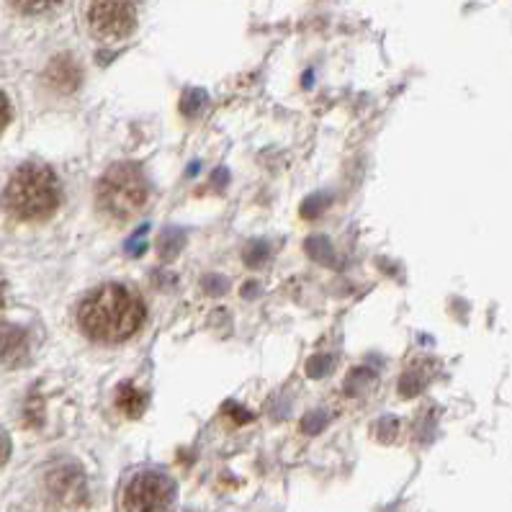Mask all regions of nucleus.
I'll list each match as a JSON object with an SVG mask.
<instances>
[{
  "label": "nucleus",
  "mask_w": 512,
  "mask_h": 512,
  "mask_svg": "<svg viewBox=\"0 0 512 512\" xmlns=\"http://www.w3.org/2000/svg\"><path fill=\"white\" fill-rule=\"evenodd\" d=\"M147 309L142 296L124 284H103L85 296L78 309V322L91 340L116 345L137 335L145 325Z\"/></svg>",
  "instance_id": "obj_1"
},
{
  "label": "nucleus",
  "mask_w": 512,
  "mask_h": 512,
  "mask_svg": "<svg viewBox=\"0 0 512 512\" xmlns=\"http://www.w3.org/2000/svg\"><path fill=\"white\" fill-rule=\"evenodd\" d=\"M29 356V335L24 327L0 325V366H21Z\"/></svg>",
  "instance_id": "obj_8"
},
{
  "label": "nucleus",
  "mask_w": 512,
  "mask_h": 512,
  "mask_svg": "<svg viewBox=\"0 0 512 512\" xmlns=\"http://www.w3.org/2000/svg\"><path fill=\"white\" fill-rule=\"evenodd\" d=\"M8 124H11V103H8V98L0 93V134L6 132Z\"/></svg>",
  "instance_id": "obj_13"
},
{
  "label": "nucleus",
  "mask_w": 512,
  "mask_h": 512,
  "mask_svg": "<svg viewBox=\"0 0 512 512\" xmlns=\"http://www.w3.org/2000/svg\"><path fill=\"white\" fill-rule=\"evenodd\" d=\"M3 302H6V284H3V278H0V309H3Z\"/></svg>",
  "instance_id": "obj_15"
},
{
  "label": "nucleus",
  "mask_w": 512,
  "mask_h": 512,
  "mask_svg": "<svg viewBox=\"0 0 512 512\" xmlns=\"http://www.w3.org/2000/svg\"><path fill=\"white\" fill-rule=\"evenodd\" d=\"M60 199L55 170L44 163H26L11 175L3 191V209L21 222H44L60 209Z\"/></svg>",
  "instance_id": "obj_2"
},
{
  "label": "nucleus",
  "mask_w": 512,
  "mask_h": 512,
  "mask_svg": "<svg viewBox=\"0 0 512 512\" xmlns=\"http://www.w3.org/2000/svg\"><path fill=\"white\" fill-rule=\"evenodd\" d=\"M150 199L145 173L134 163L111 165L98 181V206L106 217L116 222H129L145 209Z\"/></svg>",
  "instance_id": "obj_3"
},
{
  "label": "nucleus",
  "mask_w": 512,
  "mask_h": 512,
  "mask_svg": "<svg viewBox=\"0 0 512 512\" xmlns=\"http://www.w3.org/2000/svg\"><path fill=\"white\" fill-rule=\"evenodd\" d=\"M175 502V484L163 471H139L124 487L121 512H170Z\"/></svg>",
  "instance_id": "obj_4"
},
{
  "label": "nucleus",
  "mask_w": 512,
  "mask_h": 512,
  "mask_svg": "<svg viewBox=\"0 0 512 512\" xmlns=\"http://www.w3.org/2000/svg\"><path fill=\"white\" fill-rule=\"evenodd\" d=\"M62 0H11V6L16 11L26 13V16H42V13L52 11V8L60 6Z\"/></svg>",
  "instance_id": "obj_10"
},
{
  "label": "nucleus",
  "mask_w": 512,
  "mask_h": 512,
  "mask_svg": "<svg viewBox=\"0 0 512 512\" xmlns=\"http://www.w3.org/2000/svg\"><path fill=\"white\" fill-rule=\"evenodd\" d=\"M8 456H11V438H8L6 430L0 428V466L6 464Z\"/></svg>",
  "instance_id": "obj_14"
},
{
  "label": "nucleus",
  "mask_w": 512,
  "mask_h": 512,
  "mask_svg": "<svg viewBox=\"0 0 512 512\" xmlns=\"http://www.w3.org/2000/svg\"><path fill=\"white\" fill-rule=\"evenodd\" d=\"M88 26L103 42H121L137 29V8L132 0H91Z\"/></svg>",
  "instance_id": "obj_5"
},
{
  "label": "nucleus",
  "mask_w": 512,
  "mask_h": 512,
  "mask_svg": "<svg viewBox=\"0 0 512 512\" xmlns=\"http://www.w3.org/2000/svg\"><path fill=\"white\" fill-rule=\"evenodd\" d=\"M80 75H83V70H80L78 62H75L70 55H60L49 62L44 80H47V85L52 88V91L73 93L80 85Z\"/></svg>",
  "instance_id": "obj_7"
},
{
  "label": "nucleus",
  "mask_w": 512,
  "mask_h": 512,
  "mask_svg": "<svg viewBox=\"0 0 512 512\" xmlns=\"http://www.w3.org/2000/svg\"><path fill=\"white\" fill-rule=\"evenodd\" d=\"M47 494L65 510H78L88 500V482L85 474L75 461H62L47 471Z\"/></svg>",
  "instance_id": "obj_6"
},
{
  "label": "nucleus",
  "mask_w": 512,
  "mask_h": 512,
  "mask_svg": "<svg viewBox=\"0 0 512 512\" xmlns=\"http://www.w3.org/2000/svg\"><path fill=\"white\" fill-rule=\"evenodd\" d=\"M271 250H268L266 242H253V245L245 247V260L247 266H260V263H266Z\"/></svg>",
  "instance_id": "obj_11"
},
{
  "label": "nucleus",
  "mask_w": 512,
  "mask_h": 512,
  "mask_svg": "<svg viewBox=\"0 0 512 512\" xmlns=\"http://www.w3.org/2000/svg\"><path fill=\"white\" fill-rule=\"evenodd\" d=\"M178 247H181V232H178V229H168L163 235V240H160V250H163L165 258H170Z\"/></svg>",
  "instance_id": "obj_12"
},
{
  "label": "nucleus",
  "mask_w": 512,
  "mask_h": 512,
  "mask_svg": "<svg viewBox=\"0 0 512 512\" xmlns=\"http://www.w3.org/2000/svg\"><path fill=\"white\" fill-rule=\"evenodd\" d=\"M116 404H119L121 410L127 412L129 417H137V415H142V410H145V394L139 392L137 386L124 384L119 389V397H116Z\"/></svg>",
  "instance_id": "obj_9"
}]
</instances>
